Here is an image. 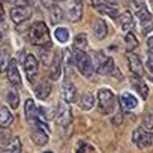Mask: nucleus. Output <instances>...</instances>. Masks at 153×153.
<instances>
[{
	"instance_id": "nucleus-1",
	"label": "nucleus",
	"mask_w": 153,
	"mask_h": 153,
	"mask_svg": "<svg viewBox=\"0 0 153 153\" xmlns=\"http://www.w3.org/2000/svg\"><path fill=\"white\" fill-rule=\"evenodd\" d=\"M29 41L36 47H51L50 42V30L44 21H36L32 24L29 30Z\"/></svg>"
},
{
	"instance_id": "nucleus-2",
	"label": "nucleus",
	"mask_w": 153,
	"mask_h": 153,
	"mask_svg": "<svg viewBox=\"0 0 153 153\" xmlns=\"http://www.w3.org/2000/svg\"><path fill=\"white\" fill-rule=\"evenodd\" d=\"M72 63L76 66V69L80 71L81 75L84 76H92L95 69H93V63H92V57L86 53V51H72Z\"/></svg>"
},
{
	"instance_id": "nucleus-3",
	"label": "nucleus",
	"mask_w": 153,
	"mask_h": 153,
	"mask_svg": "<svg viewBox=\"0 0 153 153\" xmlns=\"http://www.w3.org/2000/svg\"><path fill=\"white\" fill-rule=\"evenodd\" d=\"M92 63H93V69L102 75H113L116 71L114 60L111 57H107L102 51H96L93 54Z\"/></svg>"
},
{
	"instance_id": "nucleus-4",
	"label": "nucleus",
	"mask_w": 153,
	"mask_h": 153,
	"mask_svg": "<svg viewBox=\"0 0 153 153\" xmlns=\"http://www.w3.org/2000/svg\"><path fill=\"white\" fill-rule=\"evenodd\" d=\"M98 105L104 114H110L116 108V96L110 89H101L98 92Z\"/></svg>"
},
{
	"instance_id": "nucleus-5",
	"label": "nucleus",
	"mask_w": 153,
	"mask_h": 153,
	"mask_svg": "<svg viewBox=\"0 0 153 153\" xmlns=\"http://www.w3.org/2000/svg\"><path fill=\"white\" fill-rule=\"evenodd\" d=\"M132 141H134V144L137 147L147 149L153 143V132L149 131V129H146V128H143V126H140V128H137L132 132Z\"/></svg>"
},
{
	"instance_id": "nucleus-6",
	"label": "nucleus",
	"mask_w": 153,
	"mask_h": 153,
	"mask_svg": "<svg viewBox=\"0 0 153 153\" xmlns=\"http://www.w3.org/2000/svg\"><path fill=\"white\" fill-rule=\"evenodd\" d=\"M57 125L66 128L71 125L72 122V111H71V107L69 104L66 102H59L57 104V108H56V116H54Z\"/></svg>"
},
{
	"instance_id": "nucleus-7",
	"label": "nucleus",
	"mask_w": 153,
	"mask_h": 153,
	"mask_svg": "<svg viewBox=\"0 0 153 153\" xmlns=\"http://www.w3.org/2000/svg\"><path fill=\"white\" fill-rule=\"evenodd\" d=\"M39 71V60L35 54H27L24 59V72L27 75V80L30 83H35Z\"/></svg>"
},
{
	"instance_id": "nucleus-8",
	"label": "nucleus",
	"mask_w": 153,
	"mask_h": 153,
	"mask_svg": "<svg viewBox=\"0 0 153 153\" xmlns=\"http://www.w3.org/2000/svg\"><path fill=\"white\" fill-rule=\"evenodd\" d=\"M62 99L66 104H74V102H76V99H78V92H76V87L69 80H65L63 84H62Z\"/></svg>"
},
{
	"instance_id": "nucleus-9",
	"label": "nucleus",
	"mask_w": 153,
	"mask_h": 153,
	"mask_svg": "<svg viewBox=\"0 0 153 153\" xmlns=\"http://www.w3.org/2000/svg\"><path fill=\"white\" fill-rule=\"evenodd\" d=\"M6 75H8V81H9L11 87H20L21 86V75H20V71H18L15 59H9Z\"/></svg>"
},
{
	"instance_id": "nucleus-10",
	"label": "nucleus",
	"mask_w": 153,
	"mask_h": 153,
	"mask_svg": "<svg viewBox=\"0 0 153 153\" xmlns=\"http://www.w3.org/2000/svg\"><path fill=\"white\" fill-rule=\"evenodd\" d=\"M83 18V2L81 0H71L68 6V20L71 23H78Z\"/></svg>"
},
{
	"instance_id": "nucleus-11",
	"label": "nucleus",
	"mask_w": 153,
	"mask_h": 153,
	"mask_svg": "<svg viewBox=\"0 0 153 153\" xmlns=\"http://www.w3.org/2000/svg\"><path fill=\"white\" fill-rule=\"evenodd\" d=\"M32 17V8H24V6H14L11 9V20L15 24L26 23Z\"/></svg>"
},
{
	"instance_id": "nucleus-12",
	"label": "nucleus",
	"mask_w": 153,
	"mask_h": 153,
	"mask_svg": "<svg viewBox=\"0 0 153 153\" xmlns=\"http://www.w3.org/2000/svg\"><path fill=\"white\" fill-rule=\"evenodd\" d=\"M48 76H50L51 81H57L60 76H62V54L60 53H56L53 56V60L50 63Z\"/></svg>"
},
{
	"instance_id": "nucleus-13",
	"label": "nucleus",
	"mask_w": 153,
	"mask_h": 153,
	"mask_svg": "<svg viewBox=\"0 0 153 153\" xmlns=\"http://www.w3.org/2000/svg\"><path fill=\"white\" fill-rule=\"evenodd\" d=\"M128 65H129V69L131 72L135 75V76H141L144 69H143V63L140 60V57L134 53H128Z\"/></svg>"
},
{
	"instance_id": "nucleus-14",
	"label": "nucleus",
	"mask_w": 153,
	"mask_h": 153,
	"mask_svg": "<svg viewBox=\"0 0 153 153\" xmlns=\"http://www.w3.org/2000/svg\"><path fill=\"white\" fill-rule=\"evenodd\" d=\"M30 138H32V141H33L36 146H45V144L48 143V140H50L48 134H47L44 129H41L38 125L32 129V132H30Z\"/></svg>"
},
{
	"instance_id": "nucleus-15",
	"label": "nucleus",
	"mask_w": 153,
	"mask_h": 153,
	"mask_svg": "<svg viewBox=\"0 0 153 153\" xmlns=\"http://www.w3.org/2000/svg\"><path fill=\"white\" fill-rule=\"evenodd\" d=\"M119 99H120V105H122V108L126 110V111L135 110V108L138 107V101H137V98H135L134 95H131L129 92H123V93L120 95Z\"/></svg>"
},
{
	"instance_id": "nucleus-16",
	"label": "nucleus",
	"mask_w": 153,
	"mask_h": 153,
	"mask_svg": "<svg viewBox=\"0 0 153 153\" xmlns=\"http://www.w3.org/2000/svg\"><path fill=\"white\" fill-rule=\"evenodd\" d=\"M131 84H132V87L137 90V93H138L143 99H147V96H149V87H147V84L141 80V76L132 75V76H131Z\"/></svg>"
},
{
	"instance_id": "nucleus-17",
	"label": "nucleus",
	"mask_w": 153,
	"mask_h": 153,
	"mask_svg": "<svg viewBox=\"0 0 153 153\" xmlns=\"http://www.w3.org/2000/svg\"><path fill=\"white\" fill-rule=\"evenodd\" d=\"M51 92H53V86H51V83L48 80L41 81L36 86V89H35V95H36L38 99H47L51 95Z\"/></svg>"
},
{
	"instance_id": "nucleus-18",
	"label": "nucleus",
	"mask_w": 153,
	"mask_h": 153,
	"mask_svg": "<svg viewBox=\"0 0 153 153\" xmlns=\"http://www.w3.org/2000/svg\"><path fill=\"white\" fill-rule=\"evenodd\" d=\"M119 26L123 32H131V29L134 27V17L129 11H125L119 15Z\"/></svg>"
},
{
	"instance_id": "nucleus-19",
	"label": "nucleus",
	"mask_w": 153,
	"mask_h": 153,
	"mask_svg": "<svg viewBox=\"0 0 153 153\" xmlns=\"http://www.w3.org/2000/svg\"><path fill=\"white\" fill-rule=\"evenodd\" d=\"M36 114H38V105L35 104L33 99H27L26 104H24V116H26V120L29 123L35 122L36 120Z\"/></svg>"
},
{
	"instance_id": "nucleus-20",
	"label": "nucleus",
	"mask_w": 153,
	"mask_h": 153,
	"mask_svg": "<svg viewBox=\"0 0 153 153\" xmlns=\"http://www.w3.org/2000/svg\"><path fill=\"white\" fill-rule=\"evenodd\" d=\"M93 33H95V36L98 39H104L108 35V26H107V23L102 18L95 20V23H93Z\"/></svg>"
},
{
	"instance_id": "nucleus-21",
	"label": "nucleus",
	"mask_w": 153,
	"mask_h": 153,
	"mask_svg": "<svg viewBox=\"0 0 153 153\" xmlns=\"http://www.w3.org/2000/svg\"><path fill=\"white\" fill-rule=\"evenodd\" d=\"M14 123V116L8 107H0V128H9Z\"/></svg>"
},
{
	"instance_id": "nucleus-22",
	"label": "nucleus",
	"mask_w": 153,
	"mask_h": 153,
	"mask_svg": "<svg viewBox=\"0 0 153 153\" xmlns=\"http://www.w3.org/2000/svg\"><path fill=\"white\" fill-rule=\"evenodd\" d=\"M23 146H21V140L18 137H15L14 140H11L5 147L0 149V153H21Z\"/></svg>"
},
{
	"instance_id": "nucleus-23",
	"label": "nucleus",
	"mask_w": 153,
	"mask_h": 153,
	"mask_svg": "<svg viewBox=\"0 0 153 153\" xmlns=\"http://www.w3.org/2000/svg\"><path fill=\"white\" fill-rule=\"evenodd\" d=\"M48 12H50V21H51V24L57 26L59 23L63 21V11H62V8H60L59 5L54 3V5L48 9Z\"/></svg>"
},
{
	"instance_id": "nucleus-24",
	"label": "nucleus",
	"mask_w": 153,
	"mask_h": 153,
	"mask_svg": "<svg viewBox=\"0 0 153 153\" xmlns=\"http://www.w3.org/2000/svg\"><path fill=\"white\" fill-rule=\"evenodd\" d=\"M87 47H89V41H87L86 33H78L74 38V50H76V51H86Z\"/></svg>"
},
{
	"instance_id": "nucleus-25",
	"label": "nucleus",
	"mask_w": 153,
	"mask_h": 153,
	"mask_svg": "<svg viewBox=\"0 0 153 153\" xmlns=\"http://www.w3.org/2000/svg\"><path fill=\"white\" fill-rule=\"evenodd\" d=\"M6 101H8V105L12 108V110H17L20 107V95L15 89H9L8 95H6Z\"/></svg>"
},
{
	"instance_id": "nucleus-26",
	"label": "nucleus",
	"mask_w": 153,
	"mask_h": 153,
	"mask_svg": "<svg viewBox=\"0 0 153 153\" xmlns=\"http://www.w3.org/2000/svg\"><path fill=\"white\" fill-rule=\"evenodd\" d=\"M93 107H95V96L90 93L83 95V98L80 99V108L83 111H90Z\"/></svg>"
},
{
	"instance_id": "nucleus-27",
	"label": "nucleus",
	"mask_w": 153,
	"mask_h": 153,
	"mask_svg": "<svg viewBox=\"0 0 153 153\" xmlns=\"http://www.w3.org/2000/svg\"><path fill=\"white\" fill-rule=\"evenodd\" d=\"M125 44H126V50L129 53H132L137 47H138V41H137V36L132 33V32H128L126 36H125Z\"/></svg>"
},
{
	"instance_id": "nucleus-28",
	"label": "nucleus",
	"mask_w": 153,
	"mask_h": 153,
	"mask_svg": "<svg viewBox=\"0 0 153 153\" xmlns=\"http://www.w3.org/2000/svg\"><path fill=\"white\" fill-rule=\"evenodd\" d=\"M39 59L44 65H50L51 60H53L51 48L50 47H39Z\"/></svg>"
},
{
	"instance_id": "nucleus-29",
	"label": "nucleus",
	"mask_w": 153,
	"mask_h": 153,
	"mask_svg": "<svg viewBox=\"0 0 153 153\" xmlns=\"http://www.w3.org/2000/svg\"><path fill=\"white\" fill-rule=\"evenodd\" d=\"M96 8V11L98 12H101V14H104V15H108V17H111V18H116L117 17V8H114V6H107V5H98V6H95Z\"/></svg>"
},
{
	"instance_id": "nucleus-30",
	"label": "nucleus",
	"mask_w": 153,
	"mask_h": 153,
	"mask_svg": "<svg viewBox=\"0 0 153 153\" xmlns=\"http://www.w3.org/2000/svg\"><path fill=\"white\" fill-rule=\"evenodd\" d=\"M54 36H56V39H57L60 44H66V42L69 41V32H68V29H65V27H57L56 32H54Z\"/></svg>"
},
{
	"instance_id": "nucleus-31",
	"label": "nucleus",
	"mask_w": 153,
	"mask_h": 153,
	"mask_svg": "<svg viewBox=\"0 0 153 153\" xmlns=\"http://www.w3.org/2000/svg\"><path fill=\"white\" fill-rule=\"evenodd\" d=\"M137 17H138L140 23H147V21H152V20H153V18H152V14L149 12V9H147L146 6L138 8V11H137Z\"/></svg>"
},
{
	"instance_id": "nucleus-32",
	"label": "nucleus",
	"mask_w": 153,
	"mask_h": 153,
	"mask_svg": "<svg viewBox=\"0 0 153 153\" xmlns=\"http://www.w3.org/2000/svg\"><path fill=\"white\" fill-rule=\"evenodd\" d=\"M144 128L146 129H149V131H152L153 129V114L152 113H149V114H146V117H144Z\"/></svg>"
},
{
	"instance_id": "nucleus-33",
	"label": "nucleus",
	"mask_w": 153,
	"mask_h": 153,
	"mask_svg": "<svg viewBox=\"0 0 153 153\" xmlns=\"http://www.w3.org/2000/svg\"><path fill=\"white\" fill-rule=\"evenodd\" d=\"M147 71L153 76V53H149L147 54Z\"/></svg>"
},
{
	"instance_id": "nucleus-34",
	"label": "nucleus",
	"mask_w": 153,
	"mask_h": 153,
	"mask_svg": "<svg viewBox=\"0 0 153 153\" xmlns=\"http://www.w3.org/2000/svg\"><path fill=\"white\" fill-rule=\"evenodd\" d=\"M141 29H143V33H149L153 30V20L152 21H147V23H141Z\"/></svg>"
},
{
	"instance_id": "nucleus-35",
	"label": "nucleus",
	"mask_w": 153,
	"mask_h": 153,
	"mask_svg": "<svg viewBox=\"0 0 153 153\" xmlns=\"http://www.w3.org/2000/svg\"><path fill=\"white\" fill-rule=\"evenodd\" d=\"M39 2H41V5L44 6V8H47V9H50L56 2H54V0H39Z\"/></svg>"
},
{
	"instance_id": "nucleus-36",
	"label": "nucleus",
	"mask_w": 153,
	"mask_h": 153,
	"mask_svg": "<svg viewBox=\"0 0 153 153\" xmlns=\"http://www.w3.org/2000/svg\"><path fill=\"white\" fill-rule=\"evenodd\" d=\"M89 147V144H86V143H81L80 146H78V150H76V153H86V149Z\"/></svg>"
},
{
	"instance_id": "nucleus-37",
	"label": "nucleus",
	"mask_w": 153,
	"mask_h": 153,
	"mask_svg": "<svg viewBox=\"0 0 153 153\" xmlns=\"http://www.w3.org/2000/svg\"><path fill=\"white\" fill-rule=\"evenodd\" d=\"M147 48H149V53H153V35L147 39Z\"/></svg>"
},
{
	"instance_id": "nucleus-38",
	"label": "nucleus",
	"mask_w": 153,
	"mask_h": 153,
	"mask_svg": "<svg viewBox=\"0 0 153 153\" xmlns=\"http://www.w3.org/2000/svg\"><path fill=\"white\" fill-rule=\"evenodd\" d=\"M5 20V8H3V3L0 2V23Z\"/></svg>"
},
{
	"instance_id": "nucleus-39",
	"label": "nucleus",
	"mask_w": 153,
	"mask_h": 153,
	"mask_svg": "<svg viewBox=\"0 0 153 153\" xmlns=\"http://www.w3.org/2000/svg\"><path fill=\"white\" fill-rule=\"evenodd\" d=\"M114 119H116V120H114V123H116V125H117V123H122V114H117Z\"/></svg>"
},
{
	"instance_id": "nucleus-40",
	"label": "nucleus",
	"mask_w": 153,
	"mask_h": 153,
	"mask_svg": "<svg viewBox=\"0 0 153 153\" xmlns=\"http://www.w3.org/2000/svg\"><path fill=\"white\" fill-rule=\"evenodd\" d=\"M2 60H3V53H2V50H0V65H2Z\"/></svg>"
},
{
	"instance_id": "nucleus-41",
	"label": "nucleus",
	"mask_w": 153,
	"mask_h": 153,
	"mask_svg": "<svg viewBox=\"0 0 153 153\" xmlns=\"http://www.w3.org/2000/svg\"><path fill=\"white\" fill-rule=\"evenodd\" d=\"M6 2H9V3H14V5H15V3H17V0H6Z\"/></svg>"
},
{
	"instance_id": "nucleus-42",
	"label": "nucleus",
	"mask_w": 153,
	"mask_h": 153,
	"mask_svg": "<svg viewBox=\"0 0 153 153\" xmlns=\"http://www.w3.org/2000/svg\"><path fill=\"white\" fill-rule=\"evenodd\" d=\"M54 2H65V0H54Z\"/></svg>"
},
{
	"instance_id": "nucleus-43",
	"label": "nucleus",
	"mask_w": 153,
	"mask_h": 153,
	"mask_svg": "<svg viewBox=\"0 0 153 153\" xmlns=\"http://www.w3.org/2000/svg\"><path fill=\"white\" fill-rule=\"evenodd\" d=\"M134 2H135V3H137V2H143V0H134Z\"/></svg>"
},
{
	"instance_id": "nucleus-44",
	"label": "nucleus",
	"mask_w": 153,
	"mask_h": 153,
	"mask_svg": "<svg viewBox=\"0 0 153 153\" xmlns=\"http://www.w3.org/2000/svg\"><path fill=\"white\" fill-rule=\"evenodd\" d=\"M2 38H3V36H2V32H0V41H2Z\"/></svg>"
},
{
	"instance_id": "nucleus-45",
	"label": "nucleus",
	"mask_w": 153,
	"mask_h": 153,
	"mask_svg": "<svg viewBox=\"0 0 153 153\" xmlns=\"http://www.w3.org/2000/svg\"><path fill=\"white\" fill-rule=\"evenodd\" d=\"M44 153H53V152H44Z\"/></svg>"
}]
</instances>
